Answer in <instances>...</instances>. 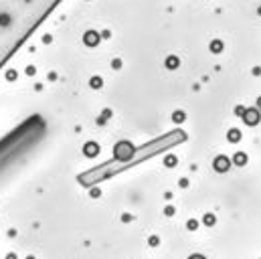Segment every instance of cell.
Here are the masks:
<instances>
[{"instance_id":"obj_1","label":"cell","mask_w":261,"mask_h":259,"mask_svg":"<svg viewBox=\"0 0 261 259\" xmlns=\"http://www.w3.org/2000/svg\"><path fill=\"white\" fill-rule=\"evenodd\" d=\"M61 0H0V67Z\"/></svg>"}]
</instances>
